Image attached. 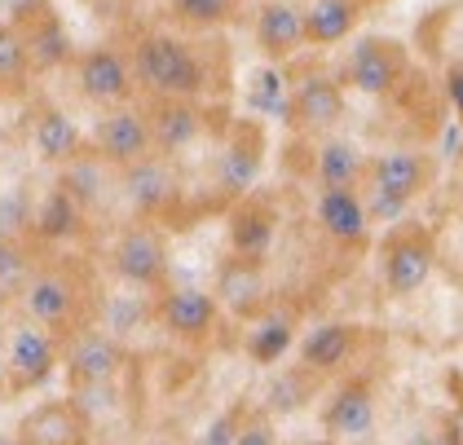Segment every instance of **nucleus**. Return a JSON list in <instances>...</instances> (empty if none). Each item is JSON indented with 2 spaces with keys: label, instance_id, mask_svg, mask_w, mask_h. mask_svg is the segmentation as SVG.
Here are the masks:
<instances>
[{
  "label": "nucleus",
  "instance_id": "nucleus-1",
  "mask_svg": "<svg viewBox=\"0 0 463 445\" xmlns=\"http://www.w3.org/2000/svg\"><path fill=\"white\" fill-rule=\"evenodd\" d=\"M133 80L142 84L146 93L159 98H181V102H194L203 89H208V71L199 62V53L177 40V35H142L137 49H133Z\"/></svg>",
  "mask_w": 463,
  "mask_h": 445
},
{
  "label": "nucleus",
  "instance_id": "nucleus-2",
  "mask_svg": "<svg viewBox=\"0 0 463 445\" xmlns=\"http://www.w3.org/2000/svg\"><path fill=\"white\" fill-rule=\"evenodd\" d=\"M110 265L137 291H164L168 287V242L155 225H128L115 239Z\"/></svg>",
  "mask_w": 463,
  "mask_h": 445
},
{
  "label": "nucleus",
  "instance_id": "nucleus-3",
  "mask_svg": "<svg viewBox=\"0 0 463 445\" xmlns=\"http://www.w3.org/2000/svg\"><path fill=\"white\" fill-rule=\"evenodd\" d=\"M75 84H80V93L89 98L93 106H128V98L137 93V80H133V62L119 53V49H89V53H80V62H75Z\"/></svg>",
  "mask_w": 463,
  "mask_h": 445
},
{
  "label": "nucleus",
  "instance_id": "nucleus-4",
  "mask_svg": "<svg viewBox=\"0 0 463 445\" xmlns=\"http://www.w3.org/2000/svg\"><path fill=\"white\" fill-rule=\"evenodd\" d=\"M93 150L107 168H128L146 155H155V141H150V124H146L142 110L133 106H115L98 119L93 128Z\"/></svg>",
  "mask_w": 463,
  "mask_h": 445
},
{
  "label": "nucleus",
  "instance_id": "nucleus-5",
  "mask_svg": "<svg viewBox=\"0 0 463 445\" xmlns=\"http://www.w3.org/2000/svg\"><path fill=\"white\" fill-rule=\"evenodd\" d=\"M58 340H53V331H44L36 322H27V327H18L14 336H9V353H5V383L14 388V393H27V388H40L44 379L53 375V366H58Z\"/></svg>",
  "mask_w": 463,
  "mask_h": 445
},
{
  "label": "nucleus",
  "instance_id": "nucleus-6",
  "mask_svg": "<svg viewBox=\"0 0 463 445\" xmlns=\"http://www.w3.org/2000/svg\"><path fill=\"white\" fill-rule=\"evenodd\" d=\"M18 300L27 308V317L44 327V331H67L75 322V308H80V287L62 270H36L32 282L18 291Z\"/></svg>",
  "mask_w": 463,
  "mask_h": 445
},
{
  "label": "nucleus",
  "instance_id": "nucleus-7",
  "mask_svg": "<svg viewBox=\"0 0 463 445\" xmlns=\"http://www.w3.org/2000/svg\"><path fill=\"white\" fill-rule=\"evenodd\" d=\"M402 67H406V58H402V49L392 40L366 35V40H357L349 62H345V84L366 93V98H384L402 80Z\"/></svg>",
  "mask_w": 463,
  "mask_h": 445
},
{
  "label": "nucleus",
  "instance_id": "nucleus-8",
  "mask_svg": "<svg viewBox=\"0 0 463 445\" xmlns=\"http://www.w3.org/2000/svg\"><path fill=\"white\" fill-rule=\"evenodd\" d=\"M221 322V305L203 287H168L159 296V327L177 340H208Z\"/></svg>",
  "mask_w": 463,
  "mask_h": 445
},
{
  "label": "nucleus",
  "instance_id": "nucleus-9",
  "mask_svg": "<svg viewBox=\"0 0 463 445\" xmlns=\"http://www.w3.org/2000/svg\"><path fill=\"white\" fill-rule=\"evenodd\" d=\"M119 185H124L128 204L137 207L142 216H164L181 194L177 172H173V164H168L164 155H146L137 164L119 168Z\"/></svg>",
  "mask_w": 463,
  "mask_h": 445
},
{
  "label": "nucleus",
  "instance_id": "nucleus-10",
  "mask_svg": "<svg viewBox=\"0 0 463 445\" xmlns=\"http://www.w3.org/2000/svg\"><path fill=\"white\" fill-rule=\"evenodd\" d=\"M345 119V89L331 75H305L287 98V124L300 133H322Z\"/></svg>",
  "mask_w": 463,
  "mask_h": 445
},
{
  "label": "nucleus",
  "instance_id": "nucleus-11",
  "mask_svg": "<svg viewBox=\"0 0 463 445\" xmlns=\"http://www.w3.org/2000/svg\"><path fill=\"white\" fill-rule=\"evenodd\" d=\"M119 371H124V344L110 331H75L67 344L71 383H115Z\"/></svg>",
  "mask_w": 463,
  "mask_h": 445
},
{
  "label": "nucleus",
  "instance_id": "nucleus-12",
  "mask_svg": "<svg viewBox=\"0 0 463 445\" xmlns=\"http://www.w3.org/2000/svg\"><path fill=\"white\" fill-rule=\"evenodd\" d=\"M366 172H371V194L402 207H411V199L428 185V159L420 150H389Z\"/></svg>",
  "mask_w": 463,
  "mask_h": 445
},
{
  "label": "nucleus",
  "instance_id": "nucleus-13",
  "mask_svg": "<svg viewBox=\"0 0 463 445\" xmlns=\"http://www.w3.org/2000/svg\"><path fill=\"white\" fill-rule=\"evenodd\" d=\"M150 124V141H155V155L173 159L181 150H190L199 133H203V115L194 102H181V98H159L155 110L146 115Z\"/></svg>",
  "mask_w": 463,
  "mask_h": 445
},
{
  "label": "nucleus",
  "instance_id": "nucleus-14",
  "mask_svg": "<svg viewBox=\"0 0 463 445\" xmlns=\"http://www.w3.org/2000/svg\"><path fill=\"white\" fill-rule=\"evenodd\" d=\"M318 225L326 239L345 242V247H362L371 234V216H366V199L357 190H318Z\"/></svg>",
  "mask_w": 463,
  "mask_h": 445
},
{
  "label": "nucleus",
  "instance_id": "nucleus-15",
  "mask_svg": "<svg viewBox=\"0 0 463 445\" xmlns=\"http://www.w3.org/2000/svg\"><path fill=\"white\" fill-rule=\"evenodd\" d=\"M32 146H36L40 164H53V168H67L71 159L84 155V133L67 110L58 106H40L32 115Z\"/></svg>",
  "mask_w": 463,
  "mask_h": 445
},
{
  "label": "nucleus",
  "instance_id": "nucleus-16",
  "mask_svg": "<svg viewBox=\"0 0 463 445\" xmlns=\"http://www.w3.org/2000/svg\"><path fill=\"white\" fill-rule=\"evenodd\" d=\"M265 291H269V282H265V270H260V260H243V256H230L225 265H221V274H216V305L230 308V313H239V317H248L256 308L265 305Z\"/></svg>",
  "mask_w": 463,
  "mask_h": 445
},
{
  "label": "nucleus",
  "instance_id": "nucleus-17",
  "mask_svg": "<svg viewBox=\"0 0 463 445\" xmlns=\"http://www.w3.org/2000/svg\"><path fill=\"white\" fill-rule=\"evenodd\" d=\"M256 44L265 58L283 62L291 58L300 44H305V14L291 5V0H269L260 14H256Z\"/></svg>",
  "mask_w": 463,
  "mask_h": 445
},
{
  "label": "nucleus",
  "instance_id": "nucleus-18",
  "mask_svg": "<svg viewBox=\"0 0 463 445\" xmlns=\"http://www.w3.org/2000/svg\"><path fill=\"white\" fill-rule=\"evenodd\" d=\"M89 419L75 411L71 402H44L23 419V441L27 445H84Z\"/></svg>",
  "mask_w": 463,
  "mask_h": 445
},
{
  "label": "nucleus",
  "instance_id": "nucleus-19",
  "mask_svg": "<svg viewBox=\"0 0 463 445\" xmlns=\"http://www.w3.org/2000/svg\"><path fill=\"white\" fill-rule=\"evenodd\" d=\"M432 247L424 239H397L384 256V287L392 296H415L432 278Z\"/></svg>",
  "mask_w": 463,
  "mask_h": 445
},
{
  "label": "nucleus",
  "instance_id": "nucleus-20",
  "mask_svg": "<svg viewBox=\"0 0 463 445\" xmlns=\"http://www.w3.org/2000/svg\"><path fill=\"white\" fill-rule=\"evenodd\" d=\"M354 344H357V336L349 322H318V327L300 340V362H305L309 375H326V371H335V366L349 362Z\"/></svg>",
  "mask_w": 463,
  "mask_h": 445
},
{
  "label": "nucleus",
  "instance_id": "nucleus-21",
  "mask_svg": "<svg viewBox=\"0 0 463 445\" xmlns=\"http://www.w3.org/2000/svg\"><path fill=\"white\" fill-rule=\"evenodd\" d=\"M314 176L322 190H357V181L366 176V159L357 150V141L349 137H331L318 146L314 155Z\"/></svg>",
  "mask_w": 463,
  "mask_h": 445
},
{
  "label": "nucleus",
  "instance_id": "nucleus-22",
  "mask_svg": "<svg viewBox=\"0 0 463 445\" xmlns=\"http://www.w3.org/2000/svg\"><path fill=\"white\" fill-rule=\"evenodd\" d=\"M27 230H32L40 242H67L84 230V207L75 204L62 185H53V190L40 199L36 212H32V225H27Z\"/></svg>",
  "mask_w": 463,
  "mask_h": 445
},
{
  "label": "nucleus",
  "instance_id": "nucleus-23",
  "mask_svg": "<svg viewBox=\"0 0 463 445\" xmlns=\"http://www.w3.org/2000/svg\"><path fill=\"white\" fill-rule=\"evenodd\" d=\"M305 14V44H340L362 18L357 0H309Z\"/></svg>",
  "mask_w": 463,
  "mask_h": 445
},
{
  "label": "nucleus",
  "instance_id": "nucleus-24",
  "mask_svg": "<svg viewBox=\"0 0 463 445\" xmlns=\"http://www.w3.org/2000/svg\"><path fill=\"white\" fill-rule=\"evenodd\" d=\"M326 428L335 432V437H366L371 428H375V397H371V388H362V383H349V388H340L335 393V402L326 406Z\"/></svg>",
  "mask_w": 463,
  "mask_h": 445
},
{
  "label": "nucleus",
  "instance_id": "nucleus-25",
  "mask_svg": "<svg viewBox=\"0 0 463 445\" xmlns=\"http://www.w3.org/2000/svg\"><path fill=\"white\" fill-rule=\"evenodd\" d=\"M291 340H296V317L287 308H274L248 331V357L260 362V366H274V362L287 357Z\"/></svg>",
  "mask_w": 463,
  "mask_h": 445
},
{
  "label": "nucleus",
  "instance_id": "nucleus-26",
  "mask_svg": "<svg viewBox=\"0 0 463 445\" xmlns=\"http://www.w3.org/2000/svg\"><path fill=\"white\" fill-rule=\"evenodd\" d=\"M230 247L243 260H265V251L274 247V216L265 207L243 204L234 212V225H230Z\"/></svg>",
  "mask_w": 463,
  "mask_h": 445
},
{
  "label": "nucleus",
  "instance_id": "nucleus-27",
  "mask_svg": "<svg viewBox=\"0 0 463 445\" xmlns=\"http://www.w3.org/2000/svg\"><path fill=\"white\" fill-rule=\"evenodd\" d=\"M256 176H260V141L239 137L225 155H221V164H216V181H221V190H225V194L243 199L251 185H256Z\"/></svg>",
  "mask_w": 463,
  "mask_h": 445
},
{
  "label": "nucleus",
  "instance_id": "nucleus-28",
  "mask_svg": "<svg viewBox=\"0 0 463 445\" xmlns=\"http://www.w3.org/2000/svg\"><path fill=\"white\" fill-rule=\"evenodd\" d=\"M23 40H27V58H32V67H40V71L62 67V62L71 58V40H67V32H62L49 14H40V23L32 27V32H23Z\"/></svg>",
  "mask_w": 463,
  "mask_h": 445
},
{
  "label": "nucleus",
  "instance_id": "nucleus-29",
  "mask_svg": "<svg viewBox=\"0 0 463 445\" xmlns=\"http://www.w3.org/2000/svg\"><path fill=\"white\" fill-rule=\"evenodd\" d=\"M32 75V58H27V40L18 27L0 23V93H23Z\"/></svg>",
  "mask_w": 463,
  "mask_h": 445
},
{
  "label": "nucleus",
  "instance_id": "nucleus-30",
  "mask_svg": "<svg viewBox=\"0 0 463 445\" xmlns=\"http://www.w3.org/2000/svg\"><path fill=\"white\" fill-rule=\"evenodd\" d=\"M36 274V260H32V247L23 239H0V291L14 300Z\"/></svg>",
  "mask_w": 463,
  "mask_h": 445
},
{
  "label": "nucleus",
  "instance_id": "nucleus-31",
  "mask_svg": "<svg viewBox=\"0 0 463 445\" xmlns=\"http://www.w3.org/2000/svg\"><path fill=\"white\" fill-rule=\"evenodd\" d=\"M265 402H269V411L274 414L300 411V406L309 402V371H287V375H279L274 383H269Z\"/></svg>",
  "mask_w": 463,
  "mask_h": 445
},
{
  "label": "nucleus",
  "instance_id": "nucleus-32",
  "mask_svg": "<svg viewBox=\"0 0 463 445\" xmlns=\"http://www.w3.org/2000/svg\"><path fill=\"white\" fill-rule=\"evenodd\" d=\"M234 5L239 0H173V14L190 27H216L234 14Z\"/></svg>",
  "mask_w": 463,
  "mask_h": 445
},
{
  "label": "nucleus",
  "instance_id": "nucleus-33",
  "mask_svg": "<svg viewBox=\"0 0 463 445\" xmlns=\"http://www.w3.org/2000/svg\"><path fill=\"white\" fill-rule=\"evenodd\" d=\"M251 106L256 110H265V115H283L287 124V93H283V75L269 67L256 75V84H251Z\"/></svg>",
  "mask_w": 463,
  "mask_h": 445
},
{
  "label": "nucleus",
  "instance_id": "nucleus-34",
  "mask_svg": "<svg viewBox=\"0 0 463 445\" xmlns=\"http://www.w3.org/2000/svg\"><path fill=\"white\" fill-rule=\"evenodd\" d=\"M234 445H274V423H269V414H265V411L243 414Z\"/></svg>",
  "mask_w": 463,
  "mask_h": 445
},
{
  "label": "nucleus",
  "instance_id": "nucleus-35",
  "mask_svg": "<svg viewBox=\"0 0 463 445\" xmlns=\"http://www.w3.org/2000/svg\"><path fill=\"white\" fill-rule=\"evenodd\" d=\"M239 423H243V414H239V411L216 414L213 423L203 428V437H199V445H234V437H239Z\"/></svg>",
  "mask_w": 463,
  "mask_h": 445
},
{
  "label": "nucleus",
  "instance_id": "nucleus-36",
  "mask_svg": "<svg viewBox=\"0 0 463 445\" xmlns=\"http://www.w3.org/2000/svg\"><path fill=\"white\" fill-rule=\"evenodd\" d=\"M446 102L463 119V62H455V67L446 71Z\"/></svg>",
  "mask_w": 463,
  "mask_h": 445
},
{
  "label": "nucleus",
  "instance_id": "nucleus-37",
  "mask_svg": "<svg viewBox=\"0 0 463 445\" xmlns=\"http://www.w3.org/2000/svg\"><path fill=\"white\" fill-rule=\"evenodd\" d=\"M5 308H9V296H5V291H0V317H5Z\"/></svg>",
  "mask_w": 463,
  "mask_h": 445
},
{
  "label": "nucleus",
  "instance_id": "nucleus-38",
  "mask_svg": "<svg viewBox=\"0 0 463 445\" xmlns=\"http://www.w3.org/2000/svg\"><path fill=\"white\" fill-rule=\"evenodd\" d=\"M0 445H27V441L23 437H9V441H0Z\"/></svg>",
  "mask_w": 463,
  "mask_h": 445
},
{
  "label": "nucleus",
  "instance_id": "nucleus-39",
  "mask_svg": "<svg viewBox=\"0 0 463 445\" xmlns=\"http://www.w3.org/2000/svg\"><path fill=\"white\" fill-rule=\"evenodd\" d=\"M5 388H9V383H5V371H0V393H5Z\"/></svg>",
  "mask_w": 463,
  "mask_h": 445
},
{
  "label": "nucleus",
  "instance_id": "nucleus-40",
  "mask_svg": "<svg viewBox=\"0 0 463 445\" xmlns=\"http://www.w3.org/2000/svg\"><path fill=\"white\" fill-rule=\"evenodd\" d=\"M0 146H5V124H0Z\"/></svg>",
  "mask_w": 463,
  "mask_h": 445
},
{
  "label": "nucleus",
  "instance_id": "nucleus-41",
  "mask_svg": "<svg viewBox=\"0 0 463 445\" xmlns=\"http://www.w3.org/2000/svg\"><path fill=\"white\" fill-rule=\"evenodd\" d=\"M357 5H366V0H357Z\"/></svg>",
  "mask_w": 463,
  "mask_h": 445
}]
</instances>
